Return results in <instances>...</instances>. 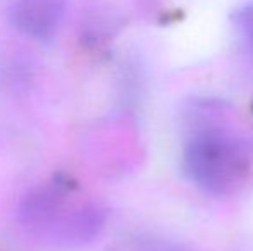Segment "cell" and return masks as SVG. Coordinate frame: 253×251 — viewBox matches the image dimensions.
<instances>
[{
  "instance_id": "cell-1",
  "label": "cell",
  "mask_w": 253,
  "mask_h": 251,
  "mask_svg": "<svg viewBox=\"0 0 253 251\" xmlns=\"http://www.w3.org/2000/svg\"><path fill=\"white\" fill-rule=\"evenodd\" d=\"M252 148L226 129H203L186 143L183 171L186 178L212 196H231L252 174Z\"/></svg>"
},
{
  "instance_id": "cell-4",
  "label": "cell",
  "mask_w": 253,
  "mask_h": 251,
  "mask_svg": "<svg viewBox=\"0 0 253 251\" xmlns=\"http://www.w3.org/2000/svg\"><path fill=\"white\" fill-rule=\"evenodd\" d=\"M112 251H191L179 243L155 236H133L117 243Z\"/></svg>"
},
{
  "instance_id": "cell-2",
  "label": "cell",
  "mask_w": 253,
  "mask_h": 251,
  "mask_svg": "<svg viewBox=\"0 0 253 251\" xmlns=\"http://www.w3.org/2000/svg\"><path fill=\"white\" fill-rule=\"evenodd\" d=\"M62 186H42L23 198L19 218L31 232L59 246H81L100 232L105 220L102 208L71 200Z\"/></svg>"
},
{
  "instance_id": "cell-5",
  "label": "cell",
  "mask_w": 253,
  "mask_h": 251,
  "mask_svg": "<svg viewBox=\"0 0 253 251\" xmlns=\"http://www.w3.org/2000/svg\"><path fill=\"white\" fill-rule=\"evenodd\" d=\"M233 23L243 47L253 55V3H247L240 10H236Z\"/></svg>"
},
{
  "instance_id": "cell-3",
  "label": "cell",
  "mask_w": 253,
  "mask_h": 251,
  "mask_svg": "<svg viewBox=\"0 0 253 251\" xmlns=\"http://www.w3.org/2000/svg\"><path fill=\"white\" fill-rule=\"evenodd\" d=\"M67 0H14L9 10L12 26L35 40L55 36L66 14Z\"/></svg>"
}]
</instances>
